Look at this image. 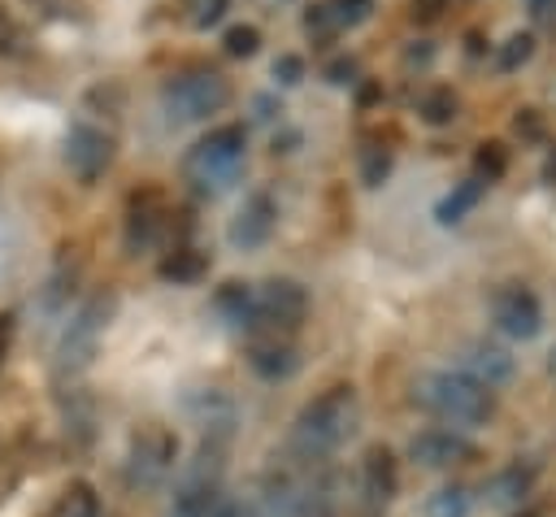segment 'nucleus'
<instances>
[{"instance_id":"42","label":"nucleus","mask_w":556,"mask_h":517,"mask_svg":"<svg viewBox=\"0 0 556 517\" xmlns=\"http://www.w3.org/2000/svg\"><path fill=\"white\" fill-rule=\"evenodd\" d=\"M547 374L556 378V348H552V356H547Z\"/></svg>"},{"instance_id":"16","label":"nucleus","mask_w":556,"mask_h":517,"mask_svg":"<svg viewBox=\"0 0 556 517\" xmlns=\"http://www.w3.org/2000/svg\"><path fill=\"white\" fill-rule=\"evenodd\" d=\"M213 308L222 313V321H226L230 330H252V313H256V287H248V282H226V287H217Z\"/></svg>"},{"instance_id":"7","label":"nucleus","mask_w":556,"mask_h":517,"mask_svg":"<svg viewBox=\"0 0 556 517\" xmlns=\"http://www.w3.org/2000/svg\"><path fill=\"white\" fill-rule=\"evenodd\" d=\"M109 313H113V295H96L70 317V326L56 343V369L61 374H78V369L91 365V356L100 348V335L109 326Z\"/></svg>"},{"instance_id":"41","label":"nucleus","mask_w":556,"mask_h":517,"mask_svg":"<svg viewBox=\"0 0 556 517\" xmlns=\"http://www.w3.org/2000/svg\"><path fill=\"white\" fill-rule=\"evenodd\" d=\"M543 182H556V152L543 161Z\"/></svg>"},{"instance_id":"30","label":"nucleus","mask_w":556,"mask_h":517,"mask_svg":"<svg viewBox=\"0 0 556 517\" xmlns=\"http://www.w3.org/2000/svg\"><path fill=\"white\" fill-rule=\"evenodd\" d=\"M274 78H278V87H295V83L304 78V56L282 52V56L274 61Z\"/></svg>"},{"instance_id":"23","label":"nucleus","mask_w":556,"mask_h":517,"mask_svg":"<svg viewBox=\"0 0 556 517\" xmlns=\"http://www.w3.org/2000/svg\"><path fill=\"white\" fill-rule=\"evenodd\" d=\"M417 113H421V122H430V126H447V122L456 117V96H452L447 87H434V91L421 96Z\"/></svg>"},{"instance_id":"17","label":"nucleus","mask_w":556,"mask_h":517,"mask_svg":"<svg viewBox=\"0 0 556 517\" xmlns=\"http://www.w3.org/2000/svg\"><path fill=\"white\" fill-rule=\"evenodd\" d=\"M248 365H252V374H261L265 382H278V378H291V374H295L300 356H295L287 343H278V339H261V343L248 348Z\"/></svg>"},{"instance_id":"2","label":"nucleus","mask_w":556,"mask_h":517,"mask_svg":"<svg viewBox=\"0 0 556 517\" xmlns=\"http://www.w3.org/2000/svg\"><path fill=\"white\" fill-rule=\"evenodd\" d=\"M413 400L426 413H434L439 421H447L452 430L456 426H482L495 413V391L478 387L460 369H430V374H421L413 382Z\"/></svg>"},{"instance_id":"37","label":"nucleus","mask_w":556,"mask_h":517,"mask_svg":"<svg viewBox=\"0 0 556 517\" xmlns=\"http://www.w3.org/2000/svg\"><path fill=\"white\" fill-rule=\"evenodd\" d=\"M530 4V13L539 17V22H552L556 17V0H526Z\"/></svg>"},{"instance_id":"35","label":"nucleus","mask_w":556,"mask_h":517,"mask_svg":"<svg viewBox=\"0 0 556 517\" xmlns=\"http://www.w3.org/2000/svg\"><path fill=\"white\" fill-rule=\"evenodd\" d=\"M213 517H261V513H256V504H248V500H230V495H222V504L213 508Z\"/></svg>"},{"instance_id":"32","label":"nucleus","mask_w":556,"mask_h":517,"mask_svg":"<svg viewBox=\"0 0 556 517\" xmlns=\"http://www.w3.org/2000/svg\"><path fill=\"white\" fill-rule=\"evenodd\" d=\"M70 517H100V504H96L91 487H74L70 491Z\"/></svg>"},{"instance_id":"25","label":"nucleus","mask_w":556,"mask_h":517,"mask_svg":"<svg viewBox=\"0 0 556 517\" xmlns=\"http://www.w3.org/2000/svg\"><path fill=\"white\" fill-rule=\"evenodd\" d=\"M326 9H330V17H334L339 30H352V26L369 22V13H374L369 0H326Z\"/></svg>"},{"instance_id":"39","label":"nucleus","mask_w":556,"mask_h":517,"mask_svg":"<svg viewBox=\"0 0 556 517\" xmlns=\"http://www.w3.org/2000/svg\"><path fill=\"white\" fill-rule=\"evenodd\" d=\"M378 96H382V87H378V83H365V87H361V104H374Z\"/></svg>"},{"instance_id":"10","label":"nucleus","mask_w":556,"mask_h":517,"mask_svg":"<svg viewBox=\"0 0 556 517\" xmlns=\"http://www.w3.org/2000/svg\"><path fill=\"white\" fill-rule=\"evenodd\" d=\"M395 487H400L395 452H391V447H369V452L361 456V474H356V495H361L365 517L387 513V504L395 500Z\"/></svg>"},{"instance_id":"26","label":"nucleus","mask_w":556,"mask_h":517,"mask_svg":"<svg viewBox=\"0 0 556 517\" xmlns=\"http://www.w3.org/2000/svg\"><path fill=\"white\" fill-rule=\"evenodd\" d=\"M222 48H226V56H256L261 30H256V26H230V30L222 35Z\"/></svg>"},{"instance_id":"13","label":"nucleus","mask_w":556,"mask_h":517,"mask_svg":"<svg viewBox=\"0 0 556 517\" xmlns=\"http://www.w3.org/2000/svg\"><path fill=\"white\" fill-rule=\"evenodd\" d=\"M274 222H278V204H274V196H269V191H252V196L239 204V213L230 217L226 239H230V248L252 252V248H261V243L274 235Z\"/></svg>"},{"instance_id":"21","label":"nucleus","mask_w":556,"mask_h":517,"mask_svg":"<svg viewBox=\"0 0 556 517\" xmlns=\"http://www.w3.org/2000/svg\"><path fill=\"white\" fill-rule=\"evenodd\" d=\"M204 274H208V261H204L195 248H174V252L161 261V278H165V282H178V287L200 282Z\"/></svg>"},{"instance_id":"3","label":"nucleus","mask_w":556,"mask_h":517,"mask_svg":"<svg viewBox=\"0 0 556 517\" xmlns=\"http://www.w3.org/2000/svg\"><path fill=\"white\" fill-rule=\"evenodd\" d=\"M243 156H248V130L239 122H226V126H213L204 139H195L182 156V178L191 182V191L200 196H222L239 169H243Z\"/></svg>"},{"instance_id":"9","label":"nucleus","mask_w":556,"mask_h":517,"mask_svg":"<svg viewBox=\"0 0 556 517\" xmlns=\"http://www.w3.org/2000/svg\"><path fill=\"white\" fill-rule=\"evenodd\" d=\"M491 321H495V330L504 339L521 343V339H534L543 330V304H539V295L530 287L508 282V287H500L491 295Z\"/></svg>"},{"instance_id":"40","label":"nucleus","mask_w":556,"mask_h":517,"mask_svg":"<svg viewBox=\"0 0 556 517\" xmlns=\"http://www.w3.org/2000/svg\"><path fill=\"white\" fill-rule=\"evenodd\" d=\"M9 330H13V317L4 313V317H0V361H4V339H9Z\"/></svg>"},{"instance_id":"11","label":"nucleus","mask_w":556,"mask_h":517,"mask_svg":"<svg viewBox=\"0 0 556 517\" xmlns=\"http://www.w3.org/2000/svg\"><path fill=\"white\" fill-rule=\"evenodd\" d=\"M65 165L78 182H96L109 165H113V135H104L100 126H70L65 135Z\"/></svg>"},{"instance_id":"27","label":"nucleus","mask_w":556,"mask_h":517,"mask_svg":"<svg viewBox=\"0 0 556 517\" xmlns=\"http://www.w3.org/2000/svg\"><path fill=\"white\" fill-rule=\"evenodd\" d=\"M391 174V152L387 148H369L361 156V182L365 187H382V178Z\"/></svg>"},{"instance_id":"20","label":"nucleus","mask_w":556,"mask_h":517,"mask_svg":"<svg viewBox=\"0 0 556 517\" xmlns=\"http://www.w3.org/2000/svg\"><path fill=\"white\" fill-rule=\"evenodd\" d=\"M473 513V495L460 482H447L439 491H430V500L421 504V517H469Z\"/></svg>"},{"instance_id":"4","label":"nucleus","mask_w":556,"mask_h":517,"mask_svg":"<svg viewBox=\"0 0 556 517\" xmlns=\"http://www.w3.org/2000/svg\"><path fill=\"white\" fill-rule=\"evenodd\" d=\"M161 104L169 122H200L230 104V83L217 70H187L161 87Z\"/></svg>"},{"instance_id":"34","label":"nucleus","mask_w":556,"mask_h":517,"mask_svg":"<svg viewBox=\"0 0 556 517\" xmlns=\"http://www.w3.org/2000/svg\"><path fill=\"white\" fill-rule=\"evenodd\" d=\"M443 9H447V0H413V22L430 26V22L443 17Z\"/></svg>"},{"instance_id":"12","label":"nucleus","mask_w":556,"mask_h":517,"mask_svg":"<svg viewBox=\"0 0 556 517\" xmlns=\"http://www.w3.org/2000/svg\"><path fill=\"white\" fill-rule=\"evenodd\" d=\"M469 456H473V443L447 426H430L408 439V461H417L421 469H452V465H465Z\"/></svg>"},{"instance_id":"18","label":"nucleus","mask_w":556,"mask_h":517,"mask_svg":"<svg viewBox=\"0 0 556 517\" xmlns=\"http://www.w3.org/2000/svg\"><path fill=\"white\" fill-rule=\"evenodd\" d=\"M486 187H491V182H482L478 174L465 178V182H456V187L434 204V222H439V226H456V222H465V217L478 209V200L486 196Z\"/></svg>"},{"instance_id":"36","label":"nucleus","mask_w":556,"mask_h":517,"mask_svg":"<svg viewBox=\"0 0 556 517\" xmlns=\"http://www.w3.org/2000/svg\"><path fill=\"white\" fill-rule=\"evenodd\" d=\"M326 78H330V83H339V87H343V83H356V61H352V56L330 61V65H326Z\"/></svg>"},{"instance_id":"38","label":"nucleus","mask_w":556,"mask_h":517,"mask_svg":"<svg viewBox=\"0 0 556 517\" xmlns=\"http://www.w3.org/2000/svg\"><path fill=\"white\" fill-rule=\"evenodd\" d=\"M408 65H426L430 61V43H421V48H408V56H404Z\"/></svg>"},{"instance_id":"14","label":"nucleus","mask_w":556,"mask_h":517,"mask_svg":"<svg viewBox=\"0 0 556 517\" xmlns=\"http://www.w3.org/2000/svg\"><path fill=\"white\" fill-rule=\"evenodd\" d=\"M465 378H473L478 387L495 391V387H508L513 374H517V356L500 343H486V339H473L460 348V365H456Z\"/></svg>"},{"instance_id":"6","label":"nucleus","mask_w":556,"mask_h":517,"mask_svg":"<svg viewBox=\"0 0 556 517\" xmlns=\"http://www.w3.org/2000/svg\"><path fill=\"white\" fill-rule=\"evenodd\" d=\"M222 504V456L217 447H200V456L182 469L169 513L165 517H213V508Z\"/></svg>"},{"instance_id":"22","label":"nucleus","mask_w":556,"mask_h":517,"mask_svg":"<svg viewBox=\"0 0 556 517\" xmlns=\"http://www.w3.org/2000/svg\"><path fill=\"white\" fill-rule=\"evenodd\" d=\"M534 56V35H508L504 43H500V52H495V70L500 74H513V70H521L526 61Z\"/></svg>"},{"instance_id":"28","label":"nucleus","mask_w":556,"mask_h":517,"mask_svg":"<svg viewBox=\"0 0 556 517\" xmlns=\"http://www.w3.org/2000/svg\"><path fill=\"white\" fill-rule=\"evenodd\" d=\"M226 9H230V0H187V17H191V26H200V30H208L213 22H222Z\"/></svg>"},{"instance_id":"15","label":"nucleus","mask_w":556,"mask_h":517,"mask_svg":"<svg viewBox=\"0 0 556 517\" xmlns=\"http://www.w3.org/2000/svg\"><path fill=\"white\" fill-rule=\"evenodd\" d=\"M530 487H534V469H530V465H504L500 474L486 478L482 500H486L491 508H521L526 495H530Z\"/></svg>"},{"instance_id":"31","label":"nucleus","mask_w":556,"mask_h":517,"mask_svg":"<svg viewBox=\"0 0 556 517\" xmlns=\"http://www.w3.org/2000/svg\"><path fill=\"white\" fill-rule=\"evenodd\" d=\"M22 43H26V30H22V26L0 9V52H4V56H13V52H22Z\"/></svg>"},{"instance_id":"19","label":"nucleus","mask_w":556,"mask_h":517,"mask_svg":"<svg viewBox=\"0 0 556 517\" xmlns=\"http://www.w3.org/2000/svg\"><path fill=\"white\" fill-rule=\"evenodd\" d=\"M165 230V217L152 209V204H135L130 217H126V248L139 252V248H152Z\"/></svg>"},{"instance_id":"5","label":"nucleus","mask_w":556,"mask_h":517,"mask_svg":"<svg viewBox=\"0 0 556 517\" xmlns=\"http://www.w3.org/2000/svg\"><path fill=\"white\" fill-rule=\"evenodd\" d=\"M174 461H178V439H174V430H165V426H143V430L130 439V447H126V465H122L126 487H130V491H156V487H165V478L174 474Z\"/></svg>"},{"instance_id":"29","label":"nucleus","mask_w":556,"mask_h":517,"mask_svg":"<svg viewBox=\"0 0 556 517\" xmlns=\"http://www.w3.org/2000/svg\"><path fill=\"white\" fill-rule=\"evenodd\" d=\"M304 30H308L313 39H330L339 26H334V17H330V9H326V4H313V9L304 13Z\"/></svg>"},{"instance_id":"33","label":"nucleus","mask_w":556,"mask_h":517,"mask_svg":"<svg viewBox=\"0 0 556 517\" xmlns=\"http://www.w3.org/2000/svg\"><path fill=\"white\" fill-rule=\"evenodd\" d=\"M513 130H517L521 139H543V117H539V109H521V113L513 117Z\"/></svg>"},{"instance_id":"1","label":"nucleus","mask_w":556,"mask_h":517,"mask_svg":"<svg viewBox=\"0 0 556 517\" xmlns=\"http://www.w3.org/2000/svg\"><path fill=\"white\" fill-rule=\"evenodd\" d=\"M356 430V391L352 387H326L317 400H308L291 421V452L300 461H326L348 443Z\"/></svg>"},{"instance_id":"24","label":"nucleus","mask_w":556,"mask_h":517,"mask_svg":"<svg viewBox=\"0 0 556 517\" xmlns=\"http://www.w3.org/2000/svg\"><path fill=\"white\" fill-rule=\"evenodd\" d=\"M473 169H478V178H482V182L504 178V169H508V152H504V143L486 139V143L473 152Z\"/></svg>"},{"instance_id":"8","label":"nucleus","mask_w":556,"mask_h":517,"mask_svg":"<svg viewBox=\"0 0 556 517\" xmlns=\"http://www.w3.org/2000/svg\"><path fill=\"white\" fill-rule=\"evenodd\" d=\"M308 313V291L295 278H269L265 287H256V313H252V330H274L287 335L304 321Z\"/></svg>"}]
</instances>
